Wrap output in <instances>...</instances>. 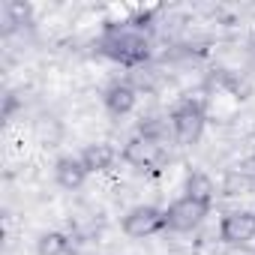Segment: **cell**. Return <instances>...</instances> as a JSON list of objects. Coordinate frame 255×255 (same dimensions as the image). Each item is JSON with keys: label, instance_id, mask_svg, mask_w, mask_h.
<instances>
[{"label": "cell", "instance_id": "obj_9", "mask_svg": "<svg viewBox=\"0 0 255 255\" xmlns=\"http://www.w3.org/2000/svg\"><path fill=\"white\" fill-rule=\"evenodd\" d=\"M81 162L87 165V171H105L114 162V147L111 144H90L81 153Z\"/></svg>", "mask_w": 255, "mask_h": 255}, {"label": "cell", "instance_id": "obj_7", "mask_svg": "<svg viewBox=\"0 0 255 255\" xmlns=\"http://www.w3.org/2000/svg\"><path fill=\"white\" fill-rule=\"evenodd\" d=\"M87 174H90V171H87V165L81 162V156H63V159L57 162V168H54V177H57V183H60L63 189H78Z\"/></svg>", "mask_w": 255, "mask_h": 255}, {"label": "cell", "instance_id": "obj_10", "mask_svg": "<svg viewBox=\"0 0 255 255\" xmlns=\"http://www.w3.org/2000/svg\"><path fill=\"white\" fill-rule=\"evenodd\" d=\"M186 195L195 198V201H201V204H210V198H213V180L204 171H195L186 180Z\"/></svg>", "mask_w": 255, "mask_h": 255}, {"label": "cell", "instance_id": "obj_11", "mask_svg": "<svg viewBox=\"0 0 255 255\" xmlns=\"http://www.w3.org/2000/svg\"><path fill=\"white\" fill-rule=\"evenodd\" d=\"M66 249H69V240L60 231H48L39 237V255H66Z\"/></svg>", "mask_w": 255, "mask_h": 255}, {"label": "cell", "instance_id": "obj_2", "mask_svg": "<svg viewBox=\"0 0 255 255\" xmlns=\"http://www.w3.org/2000/svg\"><path fill=\"white\" fill-rule=\"evenodd\" d=\"M159 228H165V210H159L153 204H138L123 216V234L126 237L141 240V237L156 234Z\"/></svg>", "mask_w": 255, "mask_h": 255}, {"label": "cell", "instance_id": "obj_1", "mask_svg": "<svg viewBox=\"0 0 255 255\" xmlns=\"http://www.w3.org/2000/svg\"><path fill=\"white\" fill-rule=\"evenodd\" d=\"M102 48H105V54H111V57L120 60V63H141V60L147 57V39H144V33H138L135 27L111 30V33L102 39Z\"/></svg>", "mask_w": 255, "mask_h": 255}, {"label": "cell", "instance_id": "obj_6", "mask_svg": "<svg viewBox=\"0 0 255 255\" xmlns=\"http://www.w3.org/2000/svg\"><path fill=\"white\" fill-rule=\"evenodd\" d=\"M219 234H222L225 243H234V246L255 240V213H249V210L228 213L222 219V225H219Z\"/></svg>", "mask_w": 255, "mask_h": 255}, {"label": "cell", "instance_id": "obj_5", "mask_svg": "<svg viewBox=\"0 0 255 255\" xmlns=\"http://www.w3.org/2000/svg\"><path fill=\"white\" fill-rule=\"evenodd\" d=\"M123 156L129 159L132 165H138V168H150V165H156L165 156V147H162L159 138H153L150 132H144V135H138V138H132L129 144H126Z\"/></svg>", "mask_w": 255, "mask_h": 255}, {"label": "cell", "instance_id": "obj_4", "mask_svg": "<svg viewBox=\"0 0 255 255\" xmlns=\"http://www.w3.org/2000/svg\"><path fill=\"white\" fill-rule=\"evenodd\" d=\"M204 120H207L204 105L192 102V99L180 102L174 108V114H171V126H174V132H177L180 141H195L201 135V129H204Z\"/></svg>", "mask_w": 255, "mask_h": 255}, {"label": "cell", "instance_id": "obj_3", "mask_svg": "<svg viewBox=\"0 0 255 255\" xmlns=\"http://www.w3.org/2000/svg\"><path fill=\"white\" fill-rule=\"evenodd\" d=\"M207 210H210V204H201V201L183 195L165 210V228H171V231H192L207 216Z\"/></svg>", "mask_w": 255, "mask_h": 255}, {"label": "cell", "instance_id": "obj_8", "mask_svg": "<svg viewBox=\"0 0 255 255\" xmlns=\"http://www.w3.org/2000/svg\"><path fill=\"white\" fill-rule=\"evenodd\" d=\"M105 108L111 111V114H126L132 105H135V90H132V84H126V81H117V84H111L108 90H105Z\"/></svg>", "mask_w": 255, "mask_h": 255}]
</instances>
